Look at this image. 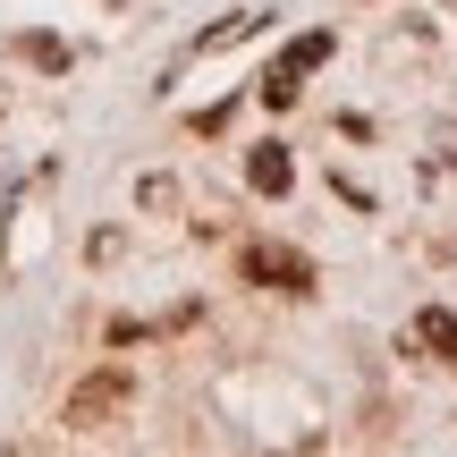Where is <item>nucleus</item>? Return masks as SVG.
<instances>
[{
	"instance_id": "nucleus-6",
	"label": "nucleus",
	"mask_w": 457,
	"mask_h": 457,
	"mask_svg": "<svg viewBox=\"0 0 457 457\" xmlns=\"http://www.w3.org/2000/svg\"><path fill=\"white\" fill-rule=\"evenodd\" d=\"M17 51H26V60H43V68H60V60H68V51L51 43V34H26V43H17Z\"/></svg>"
},
{
	"instance_id": "nucleus-4",
	"label": "nucleus",
	"mask_w": 457,
	"mask_h": 457,
	"mask_svg": "<svg viewBox=\"0 0 457 457\" xmlns=\"http://www.w3.org/2000/svg\"><path fill=\"white\" fill-rule=\"evenodd\" d=\"M245 187H254V195H288V187H296L288 145H254V153H245Z\"/></svg>"
},
{
	"instance_id": "nucleus-2",
	"label": "nucleus",
	"mask_w": 457,
	"mask_h": 457,
	"mask_svg": "<svg viewBox=\"0 0 457 457\" xmlns=\"http://www.w3.org/2000/svg\"><path fill=\"white\" fill-rule=\"evenodd\" d=\"M322 60H330V34H296V43L271 60V77H262V102H271V111H296V94H305V77Z\"/></svg>"
},
{
	"instance_id": "nucleus-1",
	"label": "nucleus",
	"mask_w": 457,
	"mask_h": 457,
	"mask_svg": "<svg viewBox=\"0 0 457 457\" xmlns=\"http://www.w3.org/2000/svg\"><path fill=\"white\" fill-rule=\"evenodd\" d=\"M237 279L245 288H279V296H313V254H296V245H279V237H254L237 254Z\"/></svg>"
},
{
	"instance_id": "nucleus-5",
	"label": "nucleus",
	"mask_w": 457,
	"mask_h": 457,
	"mask_svg": "<svg viewBox=\"0 0 457 457\" xmlns=\"http://www.w3.org/2000/svg\"><path fill=\"white\" fill-rule=\"evenodd\" d=\"M415 339H424V347H432V356H441V364H449V373H457V313H449V305H432V313H424V322H415Z\"/></svg>"
},
{
	"instance_id": "nucleus-3",
	"label": "nucleus",
	"mask_w": 457,
	"mask_h": 457,
	"mask_svg": "<svg viewBox=\"0 0 457 457\" xmlns=\"http://www.w3.org/2000/svg\"><path fill=\"white\" fill-rule=\"evenodd\" d=\"M128 390H136V381H128V373H119V364H102V373H94V381H85V390H77V398H68V424H77V432H94V424H102V415H119V407H128Z\"/></svg>"
}]
</instances>
